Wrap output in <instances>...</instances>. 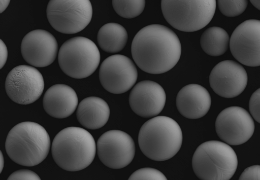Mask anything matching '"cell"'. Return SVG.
Returning a JSON list of instances; mask_svg holds the SVG:
<instances>
[{
	"label": "cell",
	"mask_w": 260,
	"mask_h": 180,
	"mask_svg": "<svg viewBox=\"0 0 260 180\" xmlns=\"http://www.w3.org/2000/svg\"><path fill=\"white\" fill-rule=\"evenodd\" d=\"M230 38L223 28L210 27L202 33L200 44L203 50L208 55L218 56L223 55L230 47Z\"/></svg>",
	"instance_id": "44dd1931"
},
{
	"label": "cell",
	"mask_w": 260,
	"mask_h": 180,
	"mask_svg": "<svg viewBox=\"0 0 260 180\" xmlns=\"http://www.w3.org/2000/svg\"><path fill=\"white\" fill-rule=\"evenodd\" d=\"M247 81L245 68L231 60L217 63L209 76L210 85L214 92L226 98H234L241 94L247 86Z\"/></svg>",
	"instance_id": "5bb4252c"
},
{
	"label": "cell",
	"mask_w": 260,
	"mask_h": 180,
	"mask_svg": "<svg viewBox=\"0 0 260 180\" xmlns=\"http://www.w3.org/2000/svg\"><path fill=\"white\" fill-rule=\"evenodd\" d=\"M99 79L103 88L113 94H122L135 85L138 78L136 67L128 57L120 54L110 56L102 63Z\"/></svg>",
	"instance_id": "7c38bea8"
},
{
	"label": "cell",
	"mask_w": 260,
	"mask_h": 180,
	"mask_svg": "<svg viewBox=\"0 0 260 180\" xmlns=\"http://www.w3.org/2000/svg\"><path fill=\"white\" fill-rule=\"evenodd\" d=\"M21 53L24 60L32 66L43 67L52 64L58 52L55 37L43 29L29 32L23 38Z\"/></svg>",
	"instance_id": "9a60e30c"
},
{
	"label": "cell",
	"mask_w": 260,
	"mask_h": 180,
	"mask_svg": "<svg viewBox=\"0 0 260 180\" xmlns=\"http://www.w3.org/2000/svg\"><path fill=\"white\" fill-rule=\"evenodd\" d=\"M250 3L258 10H260V1L257 0H251Z\"/></svg>",
	"instance_id": "f546056e"
},
{
	"label": "cell",
	"mask_w": 260,
	"mask_h": 180,
	"mask_svg": "<svg viewBox=\"0 0 260 180\" xmlns=\"http://www.w3.org/2000/svg\"><path fill=\"white\" fill-rule=\"evenodd\" d=\"M112 6L118 15L124 18L131 19L138 16L143 12L145 1L113 0Z\"/></svg>",
	"instance_id": "7402d4cb"
},
{
	"label": "cell",
	"mask_w": 260,
	"mask_h": 180,
	"mask_svg": "<svg viewBox=\"0 0 260 180\" xmlns=\"http://www.w3.org/2000/svg\"><path fill=\"white\" fill-rule=\"evenodd\" d=\"M96 150L100 161L112 169H121L129 165L135 155L133 139L126 132L111 130L98 139Z\"/></svg>",
	"instance_id": "30bf717a"
},
{
	"label": "cell",
	"mask_w": 260,
	"mask_h": 180,
	"mask_svg": "<svg viewBox=\"0 0 260 180\" xmlns=\"http://www.w3.org/2000/svg\"><path fill=\"white\" fill-rule=\"evenodd\" d=\"M110 108L102 98L90 96L83 99L78 104L76 116L80 124L89 129L103 127L110 116Z\"/></svg>",
	"instance_id": "d6986e66"
},
{
	"label": "cell",
	"mask_w": 260,
	"mask_h": 180,
	"mask_svg": "<svg viewBox=\"0 0 260 180\" xmlns=\"http://www.w3.org/2000/svg\"><path fill=\"white\" fill-rule=\"evenodd\" d=\"M44 88L41 73L35 67L20 65L13 68L8 74L5 89L9 97L20 104H29L38 100Z\"/></svg>",
	"instance_id": "9c48e42d"
},
{
	"label": "cell",
	"mask_w": 260,
	"mask_h": 180,
	"mask_svg": "<svg viewBox=\"0 0 260 180\" xmlns=\"http://www.w3.org/2000/svg\"><path fill=\"white\" fill-rule=\"evenodd\" d=\"M182 133L173 119L163 116L154 117L145 122L138 135V143L143 154L149 159L163 161L174 157L180 150Z\"/></svg>",
	"instance_id": "3957f363"
},
{
	"label": "cell",
	"mask_w": 260,
	"mask_h": 180,
	"mask_svg": "<svg viewBox=\"0 0 260 180\" xmlns=\"http://www.w3.org/2000/svg\"><path fill=\"white\" fill-rule=\"evenodd\" d=\"M127 180H168L159 170L150 167L139 169L134 172Z\"/></svg>",
	"instance_id": "cb8c5ba5"
},
{
	"label": "cell",
	"mask_w": 260,
	"mask_h": 180,
	"mask_svg": "<svg viewBox=\"0 0 260 180\" xmlns=\"http://www.w3.org/2000/svg\"><path fill=\"white\" fill-rule=\"evenodd\" d=\"M132 57L143 71L161 74L173 68L181 54V46L176 33L160 24L147 25L135 35L131 46Z\"/></svg>",
	"instance_id": "6da1fadb"
},
{
	"label": "cell",
	"mask_w": 260,
	"mask_h": 180,
	"mask_svg": "<svg viewBox=\"0 0 260 180\" xmlns=\"http://www.w3.org/2000/svg\"><path fill=\"white\" fill-rule=\"evenodd\" d=\"M176 104L182 116L190 119H197L204 117L208 112L211 98L204 87L191 84L184 86L178 92Z\"/></svg>",
	"instance_id": "e0dca14e"
},
{
	"label": "cell",
	"mask_w": 260,
	"mask_h": 180,
	"mask_svg": "<svg viewBox=\"0 0 260 180\" xmlns=\"http://www.w3.org/2000/svg\"><path fill=\"white\" fill-rule=\"evenodd\" d=\"M1 172L2 171L4 166V159L2 151H1Z\"/></svg>",
	"instance_id": "4dcf8cb0"
},
{
	"label": "cell",
	"mask_w": 260,
	"mask_h": 180,
	"mask_svg": "<svg viewBox=\"0 0 260 180\" xmlns=\"http://www.w3.org/2000/svg\"><path fill=\"white\" fill-rule=\"evenodd\" d=\"M78 104L77 95L70 86L55 84L46 91L43 98L45 111L50 116L63 119L71 116Z\"/></svg>",
	"instance_id": "ac0fdd59"
},
{
	"label": "cell",
	"mask_w": 260,
	"mask_h": 180,
	"mask_svg": "<svg viewBox=\"0 0 260 180\" xmlns=\"http://www.w3.org/2000/svg\"><path fill=\"white\" fill-rule=\"evenodd\" d=\"M7 180H41L35 172L28 169H20L11 173Z\"/></svg>",
	"instance_id": "484cf974"
},
{
	"label": "cell",
	"mask_w": 260,
	"mask_h": 180,
	"mask_svg": "<svg viewBox=\"0 0 260 180\" xmlns=\"http://www.w3.org/2000/svg\"><path fill=\"white\" fill-rule=\"evenodd\" d=\"M215 0H162L161 9L166 20L174 28L185 32L199 30L214 15Z\"/></svg>",
	"instance_id": "8992f818"
},
{
	"label": "cell",
	"mask_w": 260,
	"mask_h": 180,
	"mask_svg": "<svg viewBox=\"0 0 260 180\" xmlns=\"http://www.w3.org/2000/svg\"><path fill=\"white\" fill-rule=\"evenodd\" d=\"M96 150L92 135L78 127H68L60 131L51 146L54 161L68 171H80L88 167L94 160Z\"/></svg>",
	"instance_id": "277c9868"
},
{
	"label": "cell",
	"mask_w": 260,
	"mask_h": 180,
	"mask_svg": "<svg viewBox=\"0 0 260 180\" xmlns=\"http://www.w3.org/2000/svg\"><path fill=\"white\" fill-rule=\"evenodd\" d=\"M218 8L221 13L229 17H234L241 14L247 8L248 1H217Z\"/></svg>",
	"instance_id": "603a6c76"
},
{
	"label": "cell",
	"mask_w": 260,
	"mask_h": 180,
	"mask_svg": "<svg viewBox=\"0 0 260 180\" xmlns=\"http://www.w3.org/2000/svg\"><path fill=\"white\" fill-rule=\"evenodd\" d=\"M1 46V69L5 65L8 58V50L4 42L0 40Z\"/></svg>",
	"instance_id": "83f0119b"
},
{
	"label": "cell",
	"mask_w": 260,
	"mask_h": 180,
	"mask_svg": "<svg viewBox=\"0 0 260 180\" xmlns=\"http://www.w3.org/2000/svg\"><path fill=\"white\" fill-rule=\"evenodd\" d=\"M128 39L126 29L116 23H108L102 26L97 35L100 48L111 53L121 51L125 46Z\"/></svg>",
	"instance_id": "ffe728a7"
},
{
	"label": "cell",
	"mask_w": 260,
	"mask_h": 180,
	"mask_svg": "<svg viewBox=\"0 0 260 180\" xmlns=\"http://www.w3.org/2000/svg\"><path fill=\"white\" fill-rule=\"evenodd\" d=\"M249 110L252 118L260 124V88L251 95L249 102Z\"/></svg>",
	"instance_id": "d4e9b609"
},
{
	"label": "cell",
	"mask_w": 260,
	"mask_h": 180,
	"mask_svg": "<svg viewBox=\"0 0 260 180\" xmlns=\"http://www.w3.org/2000/svg\"><path fill=\"white\" fill-rule=\"evenodd\" d=\"M100 53L95 43L83 37L66 41L59 49L58 62L62 71L74 79L91 75L100 62Z\"/></svg>",
	"instance_id": "52a82bcc"
},
{
	"label": "cell",
	"mask_w": 260,
	"mask_h": 180,
	"mask_svg": "<svg viewBox=\"0 0 260 180\" xmlns=\"http://www.w3.org/2000/svg\"><path fill=\"white\" fill-rule=\"evenodd\" d=\"M10 1H0L1 3V10L0 12L2 13L7 8L10 3Z\"/></svg>",
	"instance_id": "f1b7e54d"
},
{
	"label": "cell",
	"mask_w": 260,
	"mask_h": 180,
	"mask_svg": "<svg viewBox=\"0 0 260 180\" xmlns=\"http://www.w3.org/2000/svg\"><path fill=\"white\" fill-rule=\"evenodd\" d=\"M218 137L228 145L237 146L247 141L254 131V123L249 113L237 106L222 110L215 121Z\"/></svg>",
	"instance_id": "8fae6325"
},
{
	"label": "cell",
	"mask_w": 260,
	"mask_h": 180,
	"mask_svg": "<svg viewBox=\"0 0 260 180\" xmlns=\"http://www.w3.org/2000/svg\"><path fill=\"white\" fill-rule=\"evenodd\" d=\"M238 166L234 150L225 142L210 140L201 143L192 158V167L201 180H230Z\"/></svg>",
	"instance_id": "5b68a950"
},
{
	"label": "cell",
	"mask_w": 260,
	"mask_h": 180,
	"mask_svg": "<svg viewBox=\"0 0 260 180\" xmlns=\"http://www.w3.org/2000/svg\"><path fill=\"white\" fill-rule=\"evenodd\" d=\"M50 139L45 129L38 123L26 121L14 126L5 142L7 155L15 163L24 166H34L47 157Z\"/></svg>",
	"instance_id": "7a4b0ae2"
},
{
	"label": "cell",
	"mask_w": 260,
	"mask_h": 180,
	"mask_svg": "<svg viewBox=\"0 0 260 180\" xmlns=\"http://www.w3.org/2000/svg\"><path fill=\"white\" fill-rule=\"evenodd\" d=\"M238 180H260V165H255L247 167Z\"/></svg>",
	"instance_id": "4316f807"
},
{
	"label": "cell",
	"mask_w": 260,
	"mask_h": 180,
	"mask_svg": "<svg viewBox=\"0 0 260 180\" xmlns=\"http://www.w3.org/2000/svg\"><path fill=\"white\" fill-rule=\"evenodd\" d=\"M46 14L51 26L64 34L83 30L90 23L92 8L89 0H50Z\"/></svg>",
	"instance_id": "ba28073f"
},
{
	"label": "cell",
	"mask_w": 260,
	"mask_h": 180,
	"mask_svg": "<svg viewBox=\"0 0 260 180\" xmlns=\"http://www.w3.org/2000/svg\"><path fill=\"white\" fill-rule=\"evenodd\" d=\"M230 48L241 63L260 66V20H247L239 25L230 38Z\"/></svg>",
	"instance_id": "4fadbf2b"
},
{
	"label": "cell",
	"mask_w": 260,
	"mask_h": 180,
	"mask_svg": "<svg viewBox=\"0 0 260 180\" xmlns=\"http://www.w3.org/2000/svg\"><path fill=\"white\" fill-rule=\"evenodd\" d=\"M166 93L157 83L145 80L138 83L131 90L128 98L132 111L143 118L156 117L163 110Z\"/></svg>",
	"instance_id": "2e32d148"
}]
</instances>
